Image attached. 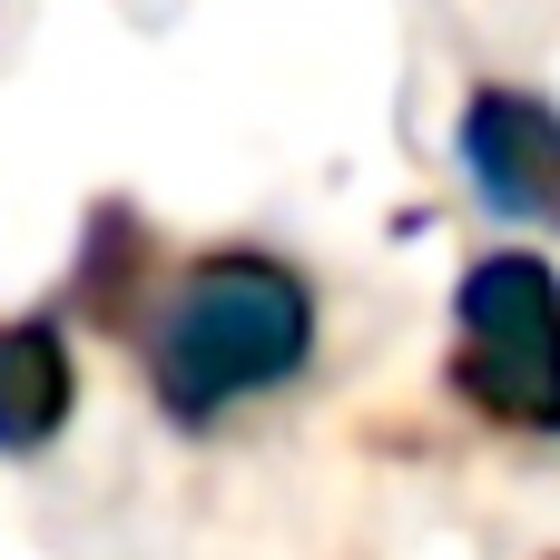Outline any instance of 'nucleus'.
Listing matches in <instances>:
<instances>
[{"label": "nucleus", "mask_w": 560, "mask_h": 560, "mask_svg": "<svg viewBox=\"0 0 560 560\" xmlns=\"http://www.w3.org/2000/svg\"><path fill=\"white\" fill-rule=\"evenodd\" d=\"M138 335H148L158 413L177 433H217L226 413L285 394L315 364V285L266 246H207L158 285Z\"/></svg>", "instance_id": "1"}, {"label": "nucleus", "mask_w": 560, "mask_h": 560, "mask_svg": "<svg viewBox=\"0 0 560 560\" xmlns=\"http://www.w3.org/2000/svg\"><path fill=\"white\" fill-rule=\"evenodd\" d=\"M453 404L502 433H560V266L541 246H492L453 285Z\"/></svg>", "instance_id": "2"}, {"label": "nucleus", "mask_w": 560, "mask_h": 560, "mask_svg": "<svg viewBox=\"0 0 560 560\" xmlns=\"http://www.w3.org/2000/svg\"><path fill=\"white\" fill-rule=\"evenodd\" d=\"M79 413V364L59 315H0V463H30L69 433Z\"/></svg>", "instance_id": "4"}, {"label": "nucleus", "mask_w": 560, "mask_h": 560, "mask_svg": "<svg viewBox=\"0 0 560 560\" xmlns=\"http://www.w3.org/2000/svg\"><path fill=\"white\" fill-rule=\"evenodd\" d=\"M69 305L98 335H138V315L158 305V236L128 197H98L79 217V256H69Z\"/></svg>", "instance_id": "5"}, {"label": "nucleus", "mask_w": 560, "mask_h": 560, "mask_svg": "<svg viewBox=\"0 0 560 560\" xmlns=\"http://www.w3.org/2000/svg\"><path fill=\"white\" fill-rule=\"evenodd\" d=\"M551 560H560V551H551Z\"/></svg>", "instance_id": "6"}, {"label": "nucleus", "mask_w": 560, "mask_h": 560, "mask_svg": "<svg viewBox=\"0 0 560 560\" xmlns=\"http://www.w3.org/2000/svg\"><path fill=\"white\" fill-rule=\"evenodd\" d=\"M453 167L502 226L560 236V108L522 79H482L453 118Z\"/></svg>", "instance_id": "3"}]
</instances>
